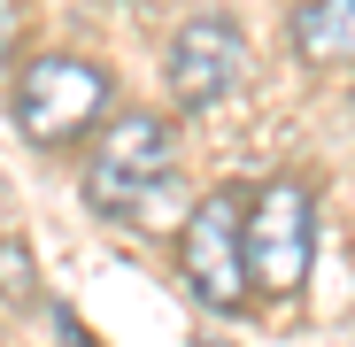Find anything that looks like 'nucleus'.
<instances>
[{
	"instance_id": "f03ea898",
	"label": "nucleus",
	"mask_w": 355,
	"mask_h": 347,
	"mask_svg": "<svg viewBox=\"0 0 355 347\" xmlns=\"http://www.w3.org/2000/svg\"><path fill=\"white\" fill-rule=\"evenodd\" d=\"M178 270H186L193 301H209L216 317H240L255 301L248 285V186H216L186 231H178Z\"/></svg>"
},
{
	"instance_id": "20e7f679",
	"label": "nucleus",
	"mask_w": 355,
	"mask_h": 347,
	"mask_svg": "<svg viewBox=\"0 0 355 347\" xmlns=\"http://www.w3.org/2000/svg\"><path fill=\"white\" fill-rule=\"evenodd\" d=\"M108 116V70L85 54H39L16 78V132L31 147H70Z\"/></svg>"
},
{
	"instance_id": "423d86ee",
	"label": "nucleus",
	"mask_w": 355,
	"mask_h": 347,
	"mask_svg": "<svg viewBox=\"0 0 355 347\" xmlns=\"http://www.w3.org/2000/svg\"><path fill=\"white\" fill-rule=\"evenodd\" d=\"M293 54L317 62V70L355 62V0H309V8L293 16Z\"/></svg>"
},
{
	"instance_id": "6e6552de",
	"label": "nucleus",
	"mask_w": 355,
	"mask_h": 347,
	"mask_svg": "<svg viewBox=\"0 0 355 347\" xmlns=\"http://www.w3.org/2000/svg\"><path fill=\"white\" fill-rule=\"evenodd\" d=\"M24 46V0H0V78H8V54Z\"/></svg>"
},
{
	"instance_id": "7ed1b4c3",
	"label": "nucleus",
	"mask_w": 355,
	"mask_h": 347,
	"mask_svg": "<svg viewBox=\"0 0 355 347\" xmlns=\"http://www.w3.org/2000/svg\"><path fill=\"white\" fill-rule=\"evenodd\" d=\"M317 263V201L302 178H270L263 193H248V285L263 301H286L309 285Z\"/></svg>"
},
{
	"instance_id": "f257e3e1",
	"label": "nucleus",
	"mask_w": 355,
	"mask_h": 347,
	"mask_svg": "<svg viewBox=\"0 0 355 347\" xmlns=\"http://www.w3.org/2000/svg\"><path fill=\"white\" fill-rule=\"evenodd\" d=\"M170 178H178V139H170L162 116H147V108L116 116V124L93 139V154H85V201L101 216H132V208L162 201Z\"/></svg>"
},
{
	"instance_id": "0eeeda50",
	"label": "nucleus",
	"mask_w": 355,
	"mask_h": 347,
	"mask_svg": "<svg viewBox=\"0 0 355 347\" xmlns=\"http://www.w3.org/2000/svg\"><path fill=\"white\" fill-rule=\"evenodd\" d=\"M39 278H31V240L24 231H0V301H31Z\"/></svg>"
},
{
	"instance_id": "39448f33",
	"label": "nucleus",
	"mask_w": 355,
	"mask_h": 347,
	"mask_svg": "<svg viewBox=\"0 0 355 347\" xmlns=\"http://www.w3.org/2000/svg\"><path fill=\"white\" fill-rule=\"evenodd\" d=\"M162 70H170V93L186 100V108H216L248 85V31L240 16H224V8H201L170 31V54H162Z\"/></svg>"
}]
</instances>
